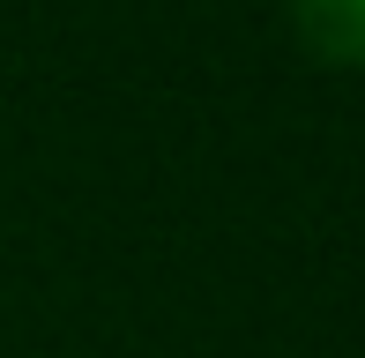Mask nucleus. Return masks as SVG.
Here are the masks:
<instances>
[{
    "label": "nucleus",
    "instance_id": "nucleus-1",
    "mask_svg": "<svg viewBox=\"0 0 365 358\" xmlns=\"http://www.w3.org/2000/svg\"><path fill=\"white\" fill-rule=\"evenodd\" d=\"M291 23L306 53L336 60V68H365V0H291Z\"/></svg>",
    "mask_w": 365,
    "mask_h": 358
}]
</instances>
